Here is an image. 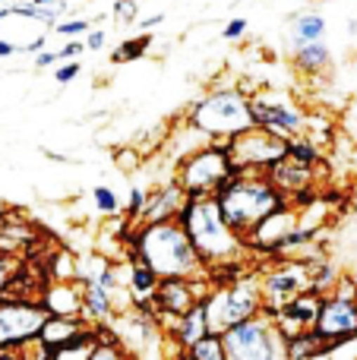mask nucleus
Listing matches in <instances>:
<instances>
[{
  "label": "nucleus",
  "mask_w": 357,
  "mask_h": 360,
  "mask_svg": "<svg viewBox=\"0 0 357 360\" xmlns=\"http://www.w3.org/2000/svg\"><path fill=\"white\" fill-rule=\"evenodd\" d=\"M320 307H323V297L316 291H304L297 294L294 300H288V304L282 307V316L291 319L294 326H301V329H313L316 316H320Z\"/></svg>",
  "instance_id": "nucleus-23"
},
{
  "label": "nucleus",
  "mask_w": 357,
  "mask_h": 360,
  "mask_svg": "<svg viewBox=\"0 0 357 360\" xmlns=\"http://www.w3.org/2000/svg\"><path fill=\"white\" fill-rule=\"evenodd\" d=\"M32 4H35V6H51L54 0H32Z\"/></svg>",
  "instance_id": "nucleus-49"
},
{
  "label": "nucleus",
  "mask_w": 357,
  "mask_h": 360,
  "mask_svg": "<svg viewBox=\"0 0 357 360\" xmlns=\"http://www.w3.org/2000/svg\"><path fill=\"white\" fill-rule=\"evenodd\" d=\"M212 291L206 275H196V278H162L155 288V297H152V316H158L162 323H168V329L174 326L177 316L190 310V307L202 304V297Z\"/></svg>",
  "instance_id": "nucleus-12"
},
{
  "label": "nucleus",
  "mask_w": 357,
  "mask_h": 360,
  "mask_svg": "<svg viewBox=\"0 0 357 360\" xmlns=\"http://www.w3.org/2000/svg\"><path fill=\"white\" fill-rule=\"evenodd\" d=\"M89 360H133L130 351L120 345V338H111V342H98L92 348V354H89Z\"/></svg>",
  "instance_id": "nucleus-31"
},
{
  "label": "nucleus",
  "mask_w": 357,
  "mask_h": 360,
  "mask_svg": "<svg viewBox=\"0 0 357 360\" xmlns=\"http://www.w3.org/2000/svg\"><path fill=\"white\" fill-rule=\"evenodd\" d=\"M187 357L190 360H225L221 335H212V332H206V335H202L200 342L193 345V348H187Z\"/></svg>",
  "instance_id": "nucleus-29"
},
{
  "label": "nucleus",
  "mask_w": 357,
  "mask_h": 360,
  "mask_svg": "<svg viewBox=\"0 0 357 360\" xmlns=\"http://www.w3.org/2000/svg\"><path fill=\"white\" fill-rule=\"evenodd\" d=\"M38 304L48 316H63V319H79V281H48L38 294Z\"/></svg>",
  "instance_id": "nucleus-16"
},
{
  "label": "nucleus",
  "mask_w": 357,
  "mask_h": 360,
  "mask_svg": "<svg viewBox=\"0 0 357 360\" xmlns=\"http://www.w3.org/2000/svg\"><path fill=\"white\" fill-rule=\"evenodd\" d=\"M82 51H86V48H82V41H76V38H70V41L63 44L60 51H57V54H60V60H73V57H79Z\"/></svg>",
  "instance_id": "nucleus-44"
},
{
  "label": "nucleus",
  "mask_w": 357,
  "mask_h": 360,
  "mask_svg": "<svg viewBox=\"0 0 357 360\" xmlns=\"http://www.w3.org/2000/svg\"><path fill=\"white\" fill-rule=\"evenodd\" d=\"M177 224L183 228L190 247L196 250L206 272L219 266H231V262H240V259H253L247 253V243L228 228L215 196L187 199L181 215H177Z\"/></svg>",
  "instance_id": "nucleus-2"
},
{
  "label": "nucleus",
  "mask_w": 357,
  "mask_h": 360,
  "mask_svg": "<svg viewBox=\"0 0 357 360\" xmlns=\"http://www.w3.org/2000/svg\"><path fill=\"white\" fill-rule=\"evenodd\" d=\"M339 127L345 130V136L357 139V98H348L345 108H342V117H339Z\"/></svg>",
  "instance_id": "nucleus-37"
},
{
  "label": "nucleus",
  "mask_w": 357,
  "mask_h": 360,
  "mask_svg": "<svg viewBox=\"0 0 357 360\" xmlns=\"http://www.w3.org/2000/svg\"><path fill=\"white\" fill-rule=\"evenodd\" d=\"M225 152L238 171L269 174L278 162L288 158V139L275 136V133L263 130V127H253V130L225 139Z\"/></svg>",
  "instance_id": "nucleus-8"
},
{
  "label": "nucleus",
  "mask_w": 357,
  "mask_h": 360,
  "mask_svg": "<svg viewBox=\"0 0 357 360\" xmlns=\"http://www.w3.org/2000/svg\"><path fill=\"white\" fill-rule=\"evenodd\" d=\"M108 44V32L105 29H89L86 32V41H82V48L86 51H101Z\"/></svg>",
  "instance_id": "nucleus-42"
},
{
  "label": "nucleus",
  "mask_w": 357,
  "mask_h": 360,
  "mask_svg": "<svg viewBox=\"0 0 357 360\" xmlns=\"http://www.w3.org/2000/svg\"><path fill=\"white\" fill-rule=\"evenodd\" d=\"M168 335H171V342H174L181 351L193 348V345L200 342L202 335H206V316H202V304L190 307L183 316H177L174 326L168 329Z\"/></svg>",
  "instance_id": "nucleus-20"
},
{
  "label": "nucleus",
  "mask_w": 357,
  "mask_h": 360,
  "mask_svg": "<svg viewBox=\"0 0 357 360\" xmlns=\"http://www.w3.org/2000/svg\"><path fill=\"white\" fill-rule=\"evenodd\" d=\"M114 19L124 25L139 22V0H114Z\"/></svg>",
  "instance_id": "nucleus-36"
},
{
  "label": "nucleus",
  "mask_w": 357,
  "mask_h": 360,
  "mask_svg": "<svg viewBox=\"0 0 357 360\" xmlns=\"http://www.w3.org/2000/svg\"><path fill=\"white\" fill-rule=\"evenodd\" d=\"M162 22H164V10H162V13H155V16L139 19V29H143V32H152L155 25H162Z\"/></svg>",
  "instance_id": "nucleus-46"
},
{
  "label": "nucleus",
  "mask_w": 357,
  "mask_h": 360,
  "mask_svg": "<svg viewBox=\"0 0 357 360\" xmlns=\"http://www.w3.org/2000/svg\"><path fill=\"white\" fill-rule=\"evenodd\" d=\"M187 124L196 133L209 139V143H225V139L247 133L257 127L250 111V92H244L240 86H221L212 89L209 95H202L187 114Z\"/></svg>",
  "instance_id": "nucleus-4"
},
{
  "label": "nucleus",
  "mask_w": 357,
  "mask_h": 360,
  "mask_svg": "<svg viewBox=\"0 0 357 360\" xmlns=\"http://www.w3.org/2000/svg\"><path fill=\"white\" fill-rule=\"evenodd\" d=\"M139 259L158 278H196L206 275L196 250L177 221L162 224H133L126 234V259Z\"/></svg>",
  "instance_id": "nucleus-1"
},
{
  "label": "nucleus",
  "mask_w": 357,
  "mask_h": 360,
  "mask_svg": "<svg viewBox=\"0 0 357 360\" xmlns=\"http://www.w3.org/2000/svg\"><path fill=\"white\" fill-rule=\"evenodd\" d=\"M326 29H329L326 16L316 10H307V13H294V16L288 19V35L285 38H288L291 51H297V48H304V44L323 41V38H326Z\"/></svg>",
  "instance_id": "nucleus-18"
},
{
  "label": "nucleus",
  "mask_w": 357,
  "mask_h": 360,
  "mask_svg": "<svg viewBox=\"0 0 357 360\" xmlns=\"http://www.w3.org/2000/svg\"><path fill=\"white\" fill-rule=\"evenodd\" d=\"M4 215H6V202L0 199V221H4Z\"/></svg>",
  "instance_id": "nucleus-50"
},
{
  "label": "nucleus",
  "mask_w": 357,
  "mask_h": 360,
  "mask_svg": "<svg viewBox=\"0 0 357 360\" xmlns=\"http://www.w3.org/2000/svg\"><path fill=\"white\" fill-rule=\"evenodd\" d=\"M89 29H92V22H89V19H60V22L54 25V32H57V35H63V38L86 35Z\"/></svg>",
  "instance_id": "nucleus-38"
},
{
  "label": "nucleus",
  "mask_w": 357,
  "mask_h": 360,
  "mask_svg": "<svg viewBox=\"0 0 357 360\" xmlns=\"http://www.w3.org/2000/svg\"><path fill=\"white\" fill-rule=\"evenodd\" d=\"M250 111H253L257 127L275 133V136H282V139L304 136L307 111H304L288 92H278V89H259V92L250 95Z\"/></svg>",
  "instance_id": "nucleus-10"
},
{
  "label": "nucleus",
  "mask_w": 357,
  "mask_h": 360,
  "mask_svg": "<svg viewBox=\"0 0 357 360\" xmlns=\"http://www.w3.org/2000/svg\"><path fill=\"white\" fill-rule=\"evenodd\" d=\"M114 165H117L124 174H133V171L143 165V152H139V146H120V149H114Z\"/></svg>",
  "instance_id": "nucleus-33"
},
{
  "label": "nucleus",
  "mask_w": 357,
  "mask_h": 360,
  "mask_svg": "<svg viewBox=\"0 0 357 360\" xmlns=\"http://www.w3.org/2000/svg\"><path fill=\"white\" fill-rule=\"evenodd\" d=\"M60 54L57 51H38L35 54V70H48V67H57Z\"/></svg>",
  "instance_id": "nucleus-43"
},
{
  "label": "nucleus",
  "mask_w": 357,
  "mask_h": 360,
  "mask_svg": "<svg viewBox=\"0 0 357 360\" xmlns=\"http://www.w3.org/2000/svg\"><path fill=\"white\" fill-rule=\"evenodd\" d=\"M234 174H240V171L228 158L225 143H206L181 158L174 184L181 186L187 199H200V196H215L219 186Z\"/></svg>",
  "instance_id": "nucleus-6"
},
{
  "label": "nucleus",
  "mask_w": 357,
  "mask_h": 360,
  "mask_svg": "<svg viewBox=\"0 0 357 360\" xmlns=\"http://www.w3.org/2000/svg\"><path fill=\"white\" fill-rule=\"evenodd\" d=\"M259 307H263V294H259V275L257 272L240 275V278L231 281V285L212 288V291L202 297L206 332L221 335V332H228L231 326L259 316Z\"/></svg>",
  "instance_id": "nucleus-5"
},
{
  "label": "nucleus",
  "mask_w": 357,
  "mask_h": 360,
  "mask_svg": "<svg viewBox=\"0 0 357 360\" xmlns=\"http://www.w3.org/2000/svg\"><path fill=\"white\" fill-rule=\"evenodd\" d=\"M152 41H155V35H152V32H143V35H130L126 41H120L117 48H114L111 63H130V60H139V57L149 54Z\"/></svg>",
  "instance_id": "nucleus-25"
},
{
  "label": "nucleus",
  "mask_w": 357,
  "mask_h": 360,
  "mask_svg": "<svg viewBox=\"0 0 357 360\" xmlns=\"http://www.w3.org/2000/svg\"><path fill=\"white\" fill-rule=\"evenodd\" d=\"M316 4H323V0H316Z\"/></svg>",
  "instance_id": "nucleus-52"
},
{
  "label": "nucleus",
  "mask_w": 357,
  "mask_h": 360,
  "mask_svg": "<svg viewBox=\"0 0 357 360\" xmlns=\"http://www.w3.org/2000/svg\"><path fill=\"white\" fill-rule=\"evenodd\" d=\"M79 319L86 326H108L114 319V304L105 291H101L95 281H79Z\"/></svg>",
  "instance_id": "nucleus-19"
},
{
  "label": "nucleus",
  "mask_w": 357,
  "mask_h": 360,
  "mask_svg": "<svg viewBox=\"0 0 357 360\" xmlns=\"http://www.w3.org/2000/svg\"><path fill=\"white\" fill-rule=\"evenodd\" d=\"M145 199H149V190H145V186H130V199H126V209H120V215H124L130 224H136L139 215H143V209H145Z\"/></svg>",
  "instance_id": "nucleus-32"
},
{
  "label": "nucleus",
  "mask_w": 357,
  "mask_h": 360,
  "mask_svg": "<svg viewBox=\"0 0 357 360\" xmlns=\"http://www.w3.org/2000/svg\"><path fill=\"white\" fill-rule=\"evenodd\" d=\"M291 63H294L297 73H307V76L326 73V70L332 67V51H329V44H326V41L304 44V48L291 51Z\"/></svg>",
  "instance_id": "nucleus-22"
},
{
  "label": "nucleus",
  "mask_w": 357,
  "mask_h": 360,
  "mask_svg": "<svg viewBox=\"0 0 357 360\" xmlns=\"http://www.w3.org/2000/svg\"><path fill=\"white\" fill-rule=\"evenodd\" d=\"M95 345H98L95 329H92V326H86V329H82L73 342H67L63 348L48 351V360H89V354H92Z\"/></svg>",
  "instance_id": "nucleus-24"
},
{
  "label": "nucleus",
  "mask_w": 357,
  "mask_h": 360,
  "mask_svg": "<svg viewBox=\"0 0 357 360\" xmlns=\"http://www.w3.org/2000/svg\"><path fill=\"white\" fill-rule=\"evenodd\" d=\"M313 335L323 342V348L342 338L357 335V300H342L326 294L320 307V316L313 323Z\"/></svg>",
  "instance_id": "nucleus-14"
},
{
  "label": "nucleus",
  "mask_w": 357,
  "mask_h": 360,
  "mask_svg": "<svg viewBox=\"0 0 357 360\" xmlns=\"http://www.w3.org/2000/svg\"><path fill=\"white\" fill-rule=\"evenodd\" d=\"M323 354H326L329 360H357V335L326 345V348H323Z\"/></svg>",
  "instance_id": "nucleus-35"
},
{
  "label": "nucleus",
  "mask_w": 357,
  "mask_h": 360,
  "mask_svg": "<svg viewBox=\"0 0 357 360\" xmlns=\"http://www.w3.org/2000/svg\"><path fill=\"white\" fill-rule=\"evenodd\" d=\"M313 174H316V168H301V165H294L291 158H285V162H278L275 168L269 171V180L275 184L278 193L294 199V196H301V193L313 190Z\"/></svg>",
  "instance_id": "nucleus-17"
},
{
  "label": "nucleus",
  "mask_w": 357,
  "mask_h": 360,
  "mask_svg": "<svg viewBox=\"0 0 357 360\" xmlns=\"http://www.w3.org/2000/svg\"><path fill=\"white\" fill-rule=\"evenodd\" d=\"M48 313L38 300H6L0 297V351H22L41 332Z\"/></svg>",
  "instance_id": "nucleus-11"
},
{
  "label": "nucleus",
  "mask_w": 357,
  "mask_h": 360,
  "mask_svg": "<svg viewBox=\"0 0 357 360\" xmlns=\"http://www.w3.org/2000/svg\"><path fill=\"white\" fill-rule=\"evenodd\" d=\"M92 202L98 209V215H105V218L120 215V196L114 193V186H105V184L92 186Z\"/></svg>",
  "instance_id": "nucleus-30"
},
{
  "label": "nucleus",
  "mask_w": 357,
  "mask_h": 360,
  "mask_svg": "<svg viewBox=\"0 0 357 360\" xmlns=\"http://www.w3.org/2000/svg\"><path fill=\"white\" fill-rule=\"evenodd\" d=\"M67 13H70V4H67V0H54L51 6H35V19H38L41 25H48V29H54V25L60 22Z\"/></svg>",
  "instance_id": "nucleus-34"
},
{
  "label": "nucleus",
  "mask_w": 357,
  "mask_h": 360,
  "mask_svg": "<svg viewBox=\"0 0 357 360\" xmlns=\"http://www.w3.org/2000/svg\"><path fill=\"white\" fill-rule=\"evenodd\" d=\"M288 158L294 165H301V168H316V165L323 162V149L313 139L294 136V139H288Z\"/></svg>",
  "instance_id": "nucleus-26"
},
{
  "label": "nucleus",
  "mask_w": 357,
  "mask_h": 360,
  "mask_svg": "<svg viewBox=\"0 0 357 360\" xmlns=\"http://www.w3.org/2000/svg\"><path fill=\"white\" fill-rule=\"evenodd\" d=\"M19 269V259L16 256H6V253H0V294H4V288H6V281L13 278V272Z\"/></svg>",
  "instance_id": "nucleus-41"
},
{
  "label": "nucleus",
  "mask_w": 357,
  "mask_h": 360,
  "mask_svg": "<svg viewBox=\"0 0 357 360\" xmlns=\"http://www.w3.org/2000/svg\"><path fill=\"white\" fill-rule=\"evenodd\" d=\"M348 32H351V35H357V19H348Z\"/></svg>",
  "instance_id": "nucleus-48"
},
{
  "label": "nucleus",
  "mask_w": 357,
  "mask_h": 360,
  "mask_svg": "<svg viewBox=\"0 0 357 360\" xmlns=\"http://www.w3.org/2000/svg\"><path fill=\"white\" fill-rule=\"evenodd\" d=\"M76 256L70 250H54L48 262V281H76Z\"/></svg>",
  "instance_id": "nucleus-28"
},
{
  "label": "nucleus",
  "mask_w": 357,
  "mask_h": 360,
  "mask_svg": "<svg viewBox=\"0 0 357 360\" xmlns=\"http://www.w3.org/2000/svg\"><path fill=\"white\" fill-rule=\"evenodd\" d=\"M86 329V323L82 319H63V316H48L41 326V332H38L35 342L41 345V348L54 351V348H63L67 342H73L79 332Z\"/></svg>",
  "instance_id": "nucleus-21"
},
{
  "label": "nucleus",
  "mask_w": 357,
  "mask_h": 360,
  "mask_svg": "<svg viewBox=\"0 0 357 360\" xmlns=\"http://www.w3.org/2000/svg\"><path fill=\"white\" fill-rule=\"evenodd\" d=\"M304 291H310V262H304V259L272 262V266L259 275V294H263L259 316H266V319L278 316L282 307Z\"/></svg>",
  "instance_id": "nucleus-9"
},
{
  "label": "nucleus",
  "mask_w": 357,
  "mask_h": 360,
  "mask_svg": "<svg viewBox=\"0 0 357 360\" xmlns=\"http://www.w3.org/2000/svg\"><path fill=\"white\" fill-rule=\"evenodd\" d=\"M354 212H357V199H354Z\"/></svg>",
  "instance_id": "nucleus-51"
},
{
  "label": "nucleus",
  "mask_w": 357,
  "mask_h": 360,
  "mask_svg": "<svg viewBox=\"0 0 357 360\" xmlns=\"http://www.w3.org/2000/svg\"><path fill=\"white\" fill-rule=\"evenodd\" d=\"M13 54H19V44H13V41H6V38H0V57H13Z\"/></svg>",
  "instance_id": "nucleus-47"
},
{
  "label": "nucleus",
  "mask_w": 357,
  "mask_h": 360,
  "mask_svg": "<svg viewBox=\"0 0 357 360\" xmlns=\"http://www.w3.org/2000/svg\"><path fill=\"white\" fill-rule=\"evenodd\" d=\"M225 360H288L285 338L266 316H253L221 332Z\"/></svg>",
  "instance_id": "nucleus-7"
},
{
  "label": "nucleus",
  "mask_w": 357,
  "mask_h": 360,
  "mask_svg": "<svg viewBox=\"0 0 357 360\" xmlns=\"http://www.w3.org/2000/svg\"><path fill=\"white\" fill-rule=\"evenodd\" d=\"M183 202H187V196H183V190H181L177 184L155 186V190H149V199H145V209H143V215H139V221H136V224L177 221V215H181Z\"/></svg>",
  "instance_id": "nucleus-15"
},
{
  "label": "nucleus",
  "mask_w": 357,
  "mask_h": 360,
  "mask_svg": "<svg viewBox=\"0 0 357 360\" xmlns=\"http://www.w3.org/2000/svg\"><path fill=\"white\" fill-rule=\"evenodd\" d=\"M247 29H250V25H247V19L244 16H234V19H228V22H225L221 38H225V41H240V38L247 35Z\"/></svg>",
  "instance_id": "nucleus-39"
},
{
  "label": "nucleus",
  "mask_w": 357,
  "mask_h": 360,
  "mask_svg": "<svg viewBox=\"0 0 357 360\" xmlns=\"http://www.w3.org/2000/svg\"><path fill=\"white\" fill-rule=\"evenodd\" d=\"M320 351H323V342L313 335V329H304L301 335L285 342V354H288V360H310V357L320 354Z\"/></svg>",
  "instance_id": "nucleus-27"
},
{
  "label": "nucleus",
  "mask_w": 357,
  "mask_h": 360,
  "mask_svg": "<svg viewBox=\"0 0 357 360\" xmlns=\"http://www.w3.org/2000/svg\"><path fill=\"white\" fill-rule=\"evenodd\" d=\"M297 231V209L294 205H282L272 215H266L250 234L244 237L247 253L250 256H275V250Z\"/></svg>",
  "instance_id": "nucleus-13"
},
{
  "label": "nucleus",
  "mask_w": 357,
  "mask_h": 360,
  "mask_svg": "<svg viewBox=\"0 0 357 360\" xmlns=\"http://www.w3.org/2000/svg\"><path fill=\"white\" fill-rule=\"evenodd\" d=\"M79 73H82V63L79 60H67V63H60V67H54V79L60 82V86L73 82Z\"/></svg>",
  "instance_id": "nucleus-40"
},
{
  "label": "nucleus",
  "mask_w": 357,
  "mask_h": 360,
  "mask_svg": "<svg viewBox=\"0 0 357 360\" xmlns=\"http://www.w3.org/2000/svg\"><path fill=\"white\" fill-rule=\"evenodd\" d=\"M215 202H219L221 215H225L228 228L244 240L266 215H272L282 205H291L285 193L275 190V184L269 180V174H250V171H240V174L228 177L225 184L215 193Z\"/></svg>",
  "instance_id": "nucleus-3"
},
{
  "label": "nucleus",
  "mask_w": 357,
  "mask_h": 360,
  "mask_svg": "<svg viewBox=\"0 0 357 360\" xmlns=\"http://www.w3.org/2000/svg\"><path fill=\"white\" fill-rule=\"evenodd\" d=\"M44 44H48V35H38L32 41L19 44V54H38V51H44Z\"/></svg>",
  "instance_id": "nucleus-45"
}]
</instances>
